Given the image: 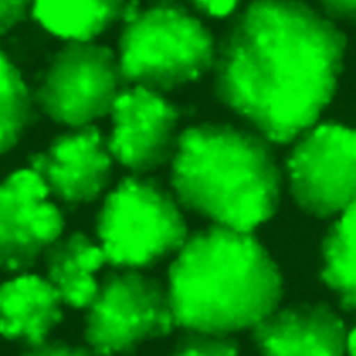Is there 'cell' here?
Listing matches in <instances>:
<instances>
[{"instance_id":"6da1fadb","label":"cell","mask_w":356,"mask_h":356,"mask_svg":"<svg viewBox=\"0 0 356 356\" xmlns=\"http://www.w3.org/2000/svg\"><path fill=\"white\" fill-rule=\"evenodd\" d=\"M345 50L337 22L306 3H249L216 46V96L270 143L293 142L332 100Z\"/></svg>"},{"instance_id":"7a4b0ae2","label":"cell","mask_w":356,"mask_h":356,"mask_svg":"<svg viewBox=\"0 0 356 356\" xmlns=\"http://www.w3.org/2000/svg\"><path fill=\"white\" fill-rule=\"evenodd\" d=\"M165 288L175 327L227 337L254 327L284 292L280 267L253 232L216 224L186 238Z\"/></svg>"},{"instance_id":"3957f363","label":"cell","mask_w":356,"mask_h":356,"mask_svg":"<svg viewBox=\"0 0 356 356\" xmlns=\"http://www.w3.org/2000/svg\"><path fill=\"white\" fill-rule=\"evenodd\" d=\"M171 164L178 203L213 224L253 232L277 211L281 171L254 131L204 122L179 134Z\"/></svg>"},{"instance_id":"277c9868","label":"cell","mask_w":356,"mask_h":356,"mask_svg":"<svg viewBox=\"0 0 356 356\" xmlns=\"http://www.w3.org/2000/svg\"><path fill=\"white\" fill-rule=\"evenodd\" d=\"M122 22L117 60L127 86L164 93L211 71L217 43L192 8L132 3Z\"/></svg>"},{"instance_id":"5b68a950","label":"cell","mask_w":356,"mask_h":356,"mask_svg":"<svg viewBox=\"0 0 356 356\" xmlns=\"http://www.w3.org/2000/svg\"><path fill=\"white\" fill-rule=\"evenodd\" d=\"M96 235L107 264L139 271L175 254L189 236L174 193L138 174L122 178L104 197Z\"/></svg>"},{"instance_id":"8992f818","label":"cell","mask_w":356,"mask_h":356,"mask_svg":"<svg viewBox=\"0 0 356 356\" xmlns=\"http://www.w3.org/2000/svg\"><path fill=\"white\" fill-rule=\"evenodd\" d=\"M85 312V346L93 356L131 355L175 328L167 288L139 270L107 273Z\"/></svg>"},{"instance_id":"52a82bcc","label":"cell","mask_w":356,"mask_h":356,"mask_svg":"<svg viewBox=\"0 0 356 356\" xmlns=\"http://www.w3.org/2000/svg\"><path fill=\"white\" fill-rule=\"evenodd\" d=\"M125 86L111 49L96 42H67L44 67L33 102L54 122L78 128L110 114Z\"/></svg>"},{"instance_id":"ba28073f","label":"cell","mask_w":356,"mask_h":356,"mask_svg":"<svg viewBox=\"0 0 356 356\" xmlns=\"http://www.w3.org/2000/svg\"><path fill=\"white\" fill-rule=\"evenodd\" d=\"M285 161L289 193L309 216H339L356 203V128L314 124L295 140Z\"/></svg>"},{"instance_id":"9c48e42d","label":"cell","mask_w":356,"mask_h":356,"mask_svg":"<svg viewBox=\"0 0 356 356\" xmlns=\"http://www.w3.org/2000/svg\"><path fill=\"white\" fill-rule=\"evenodd\" d=\"M107 138L113 160L146 175L171 161L179 138L182 110L163 93L140 86H125L111 111Z\"/></svg>"},{"instance_id":"30bf717a","label":"cell","mask_w":356,"mask_h":356,"mask_svg":"<svg viewBox=\"0 0 356 356\" xmlns=\"http://www.w3.org/2000/svg\"><path fill=\"white\" fill-rule=\"evenodd\" d=\"M64 217L29 168L0 181V271L25 273L63 235Z\"/></svg>"},{"instance_id":"8fae6325","label":"cell","mask_w":356,"mask_h":356,"mask_svg":"<svg viewBox=\"0 0 356 356\" xmlns=\"http://www.w3.org/2000/svg\"><path fill=\"white\" fill-rule=\"evenodd\" d=\"M29 170L51 199L75 207L90 203L107 188L113 157L107 138L96 125L70 128L42 152L29 156Z\"/></svg>"},{"instance_id":"7c38bea8","label":"cell","mask_w":356,"mask_h":356,"mask_svg":"<svg viewBox=\"0 0 356 356\" xmlns=\"http://www.w3.org/2000/svg\"><path fill=\"white\" fill-rule=\"evenodd\" d=\"M250 338L257 356H345L348 331L328 305L302 302L278 306Z\"/></svg>"},{"instance_id":"4fadbf2b","label":"cell","mask_w":356,"mask_h":356,"mask_svg":"<svg viewBox=\"0 0 356 356\" xmlns=\"http://www.w3.org/2000/svg\"><path fill=\"white\" fill-rule=\"evenodd\" d=\"M63 306L44 275L19 273L0 284V337L24 348L44 342L61 323Z\"/></svg>"},{"instance_id":"5bb4252c","label":"cell","mask_w":356,"mask_h":356,"mask_svg":"<svg viewBox=\"0 0 356 356\" xmlns=\"http://www.w3.org/2000/svg\"><path fill=\"white\" fill-rule=\"evenodd\" d=\"M42 257L44 278L63 303L72 309H86L99 288L96 273L107 264L99 243L85 232L74 231L58 236Z\"/></svg>"},{"instance_id":"9a60e30c","label":"cell","mask_w":356,"mask_h":356,"mask_svg":"<svg viewBox=\"0 0 356 356\" xmlns=\"http://www.w3.org/2000/svg\"><path fill=\"white\" fill-rule=\"evenodd\" d=\"M132 1L32 3L31 15L49 32L67 42H93L117 21H124Z\"/></svg>"},{"instance_id":"2e32d148","label":"cell","mask_w":356,"mask_h":356,"mask_svg":"<svg viewBox=\"0 0 356 356\" xmlns=\"http://www.w3.org/2000/svg\"><path fill=\"white\" fill-rule=\"evenodd\" d=\"M320 254L321 281L342 309L356 313V203L328 228Z\"/></svg>"},{"instance_id":"e0dca14e","label":"cell","mask_w":356,"mask_h":356,"mask_svg":"<svg viewBox=\"0 0 356 356\" xmlns=\"http://www.w3.org/2000/svg\"><path fill=\"white\" fill-rule=\"evenodd\" d=\"M33 95L0 49V156L13 149L33 118Z\"/></svg>"},{"instance_id":"ac0fdd59","label":"cell","mask_w":356,"mask_h":356,"mask_svg":"<svg viewBox=\"0 0 356 356\" xmlns=\"http://www.w3.org/2000/svg\"><path fill=\"white\" fill-rule=\"evenodd\" d=\"M167 356H241V352L236 341L227 335L186 331Z\"/></svg>"},{"instance_id":"d6986e66","label":"cell","mask_w":356,"mask_h":356,"mask_svg":"<svg viewBox=\"0 0 356 356\" xmlns=\"http://www.w3.org/2000/svg\"><path fill=\"white\" fill-rule=\"evenodd\" d=\"M17 356H93L85 345L60 339H46L33 346L24 348Z\"/></svg>"},{"instance_id":"ffe728a7","label":"cell","mask_w":356,"mask_h":356,"mask_svg":"<svg viewBox=\"0 0 356 356\" xmlns=\"http://www.w3.org/2000/svg\"><path fill=\"white\" fill-rule=\"evenodd\" d=\"M29 1H0V36L6 35L31 15Z\"/></svg>"},{"instance_id":"44dd1931","label":"cell","mask_w":356,"mask_h":356,"mask_svg":"<svg viewBox=\"0 0 356 356\" xmlns=\"http://www.w3.org/2000/svg\"><path fill=\"white\" fill-rule=\"evenodd\" d=\"M320 8L332 22L345 21L356 24V1H324L320 4Z\"/></svg>"},{"instance_id":"7402d4cb","label":"cell","mask_w":356,"mask_h":356,"mask_svg":"<svg viewBox=\"0 0 356 356\" xmlns=\"http://www.w3.org/2000/svg\"><path fill=\"white\" fill-rule=\"evenodd\" d=\"M239 4L236 1H196L191 4V8L199 14L220 18L234 15Z\"/></svg>"},{"instance_id":"603a6c76","label":"cell","mask_w":356,"mask_h":356,"mask_svg":"<svg viewBox=\"0 0 356 356\" xmlns=\"http://www.w3.org/2000/svg\"><path fill=\"white\" fill-rule=\"evenodd\" d=\"M345 356H356V327L348 332Z\"/></svg>"}]
</instances>
